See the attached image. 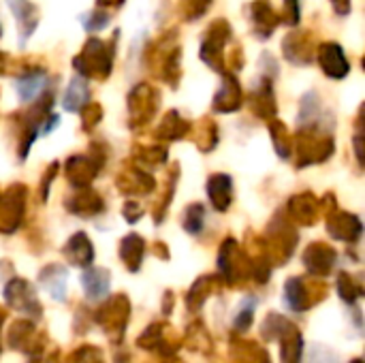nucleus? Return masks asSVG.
Returning <instances> with one entry per match:
<instances>
[{
  "instance_id": "1",
  "label": "nucleus",
  "mask_w": 365,
  "mask_h": 363,
  "mask_svg": "<svg viewBox=\"0 0 365 363\" xmlns=\"http://www.w3.org/2000/svg\"><path fill=\"white\" fill-rule=\"evenodd\" d=\"M128 317H130V304L126 295H113L107 300L94 315V321L105 329L107 338L113 344H120L124 340V332L128 327Z\"/></svg>"
},
{
  "instance_id": "2",
  "label": "nucleus",
  "mask_w": 365,
  "mask_h": 363,
  "mask_svg": "<svg viewBox=\"0 0 365 363\" xmlns=\"http://www.w3.org/2000/svg\"><path fill=\"white\" fill-rule=\"evenodd\" d=\"M325 297V289L306 278H289L284 285V304L293 312H306Z\"/></svg>"
},
{
  "instance_id": "3",
  "label": "nucleus",
  "mask_w": 365,
  "mask_h": 363,
  "mask_svg": "<svg viewBox=\"0 0 365 363\" xmlns=\"http://www.w3.org/2000/svg\"><path fill=\"white\" fill-rule=\"evenodd\" d=\"M4 300H6V304L13 310L21 312L30 321H36L43 315V308L36 302V295H34L32 287L26 280H21V278H13L11 282H6V287H4Z\"/></svg>"
},
{
  "instance_id": "4",
  "label": "nucleus",
  "mask_w": 365,
  "mask_h": 363,
  "mask_svg": "<svg viewBox=\"0 0 365 363\" xmlns=\"http://www.w3.org/2000/svg\"><path fill=\"white\" fill-rule=\"evenodd\" d=\"M244 265H248V261L242 257L237 244L233 240H227L220 248V257H218V267H220V274L225 276V280L229 285H237L240 280L248 278Z\"/></svg>"
},
{
  "instance_id": "5",
  "label": "nucleus",
  "mask_w": 365,
  "mask_h": 363,
  "mask_svg": "<svg viewBox=\"0 0 365 363\" xmlns=\"http://www.w3.org/2000/svg\"><path fill=\"white\" fill-rule=\"evenodd\" d=\"M278 344H280V363H302L304 355V338L297 325L287 321L282 332L278 334Z\"/></svg>"
},
{
  "instance_id": "6",
  "label": "nucleus",
  "mask_w": 365,
  "mask_h": 363,
  "mask_svg": "<svg viewBox=\"0 0 365 363\" xmlns=\"http://www.w3.org/2000/svg\"><path fill=\"white\" fill-rule=\"evenodd\" d=\"M306 267L317 276H327L336 265V252L325 244H312L304 255Z\"/></svg>"
},
{
  "instance_id": "7",
  "label": "nucleus",
  "mask_w": 365,
  "mask_h": 363,
  "mask_svg": "<svg viewBox=\"0 0 365 363\" xmlns=\"http://www.w3.org/2000/svg\"><path fill=\"white\" fill-rule=\"evenodd\" d=\"M64 257L68 259V263H73L77 267H88L94 259V248L83 233H77L64 246Z\"/></svg>"
},
{
  "instance_id": "8",
  "label": "nucleus",
  "mask_w": 365,
  "mask_h": 363,
  "mask_svg": "<svg viewBox=\"0 0 365 363\" xmlns=\"http://www.w3.org/2000/svg\"><path fill=\"white\" fill-rule=\"evenodd\" d=\"M38 282L43 285V289L58 302H62L66 297V270L60 265H47L41 274H38Z\"/></svg>"
},
{
  "instance_id": "9",
  "label": "nucleus",
  "mask_w": 365,
  "mask_h": 363,
  "mask_svg": "<svg viewBox=\"0 0 365 363\" xmlns=\"http://www.w3.org/2000/svg\"><path fill=\"white\" fill-rule=\"evenodd\" d=\"M81 282H83L86 295H88L90 300H103V297L109 293L111 276H109V272H107V270L92 267V270H88V272L81 276Z\"/></svg>"
},
{
  "instance_id": "10",
  "label": "nucleus",
  "mask_w": 365,
  "mask_h": 363,
  "mask_svg": "<svg viewBox=\"0 0 365 363\" xmlns=\"http://www.w3.org/2000/svg\"><path fill=\"white\" fill-rule=\"evenodd\" d=\"M321 64L327 75L331 77H344L349 73V62L344 58V51L338 45H323L321 47Z\"/></svg>"
},
{
  "instance_id": "11",
  "label": "nucleus",
  "mask_w": 365,
  "mask_h": 363,
  "mask_svg": "<svg viewBox=\"0 0 365 363\" xmlns=\"http://www.w3.org/2000/svg\"><path fill=\"white\" fill-rule=\"evenodd\" d=\"M143 255H145V242H143L139 235H128V237L122 240L120 257H122L124 265H126L130 272H137V270L141 267Z\"/></svg>"
},
{
  "instance_id": "12",
  "label": "nucleus",
  "mask_w": 365,
  "mask_h": 363,
  "mask_svg": "<svg viewBox=\"0 0 365 363\" xmlns=\"http://www.w3.org/2000/svg\"><path fill=\"white\" fill-rule=\"evenodd\" d=\"M233 362L235 363H272L265 349H261L257 342L248 340H233Z\"/></svg>"
},
{
  "instance_id": "13",
  "label": "nucleus",
  "mask_w": 365,
  "mask_h": 363,
  "mask_svg": "<svg viewBox=\"0 0 365 363\" xmlns=\"http://www.w3.org/2000/svg\"><path fill=\"white\" fill-rule=\"evenodd\" d=\"M212 293H214V278H212V276L199 278V280L192 285V289L188 291V295H186V306H188V310H190V312H199Z\"/></svg>"
},
{
  "instance_id": "14",
  "label": "nucleus",
  "mask_w": 365,
  "mask_h": 363,
  "mask_svg": "<svg viewBox=\"0 0 365 363\" xmlns=\"http://www.w3.org/2000/svg\"><path fill=\"white\" fill-rule=\"evenodd\" d=\"M329 233L338 240H344V242H355L359 240L361 235V225L355 216H340V223L338 220H329Z\"/></svg>"
},
{
  "instance_id": "15",
  "label": "nucleus",
  "mask_w": 365,
  "mask_h": 363,
  "mask_svg": "<svg viewBox=\"0 0 365 363\" xmlns=\"http://www.w3.org/2000/svg\"><path fill=\"white\" fill-rule=\"evenodd\" d=\"M210 188V199L214 201L216 210L225 212L231 203V180L227 175H216L207 184Z\"/></svg>"
},
{
  "instance_id": "16",
  "label": "nucleus",
  "mask_w": 365,
  "mask_h": 363,
  "mask_svg": "<svg viewBox=\"0 0 365 363\" xmlns=\"http://www.w3.org/2000/svg\"><path fill=\"white\" fill-rule=\"evenodd\" d=\"M255 308H257L255 297L244 300V304L240 306V310L235 312V319H233V334L235 336H242V334H246L250 329L252 319H255Z\"/></svg>"
},
{
  "instance_id": "17",
  "label": "nucleus",
  "mask_w": 365,
  "mask_h": 363,
  "mask_svg": "<svg viewBox=\"0 0 365 363\" xmlns=\"http://www.w3.org/2000/svg\"><path fill=\"white\" fill-rule=\"evenodd\" d=\"M186 347L192 349V351H201V353H210L212 349V338L210 334L205 332L203 323H192L186 332Z\"/></svg>"
},
{
  "instance_id": "18",
  "label": "nucleus",
  "mask_w": 365,
  "mask_h": 363,
  "mask_svg": "<svg viewBox=\"0 0 365 363\" xmlns=\"http://www.w3.org/2000/svg\"><path fill=\"white\" fill-rule=\"evenodd\" d=\"M338 293L346 304H355L364 295V287L351 276V274H340L338 278Z\"/></svg>"
},
{
  "instance_id": "19",
  "label": "nucleus",
  "mask_w": 365,
  "mask_h": 363,
  "mask_svg": "<svg viewBox=\"0 0 365 363\" xmlns=\"http://www.w3.org/2000/svg\"><path fill=\"white\" fill-rule=\"evenodd\" d=\"M66 363H105V355L98 347H79L77 351H73V355L68 357Z\"/></svg>"
},
{
  "instance_id": "20",
  "label": "nucleus",
  "mask_w": 365,
  "mask_h": 363,
  "mask_svg": "<svg viewBox=\"0 0 365 363\" xmlns=\"http://www.w3.org/2000/svg\"><path fill=\"white\" fill-rule=\"evenodd\" d=\"M184 227H186L188 233H199L201 231V227H203V210H201V205H192L188 210V214L184 218Z\"/></svg>"
},
{
  "instance_id": "21",
  "label": "nucleus",
  "mask_w": 365,
  "mask_h": 363,
  "mask_svg": "<svg viewBox=\"0 0 365 363\" xmlns=\"http://www.w3.org/2000/svg\"><path fill=\"white\" fill-rule=\"evenodd\" d=\"M19 88V94H21V98H32L36 92H38V88H41V79L38 77H30V75H24L21 79H19V83H17Z\"/></svg>"
},
{
  "instance_id": "22",
  "label": "nucleus",
  "mask_w": 365,
  "mask_h": 363,
  "mask_svg": "<svg viewBox=\"0 0 365 363\" xmlns=\"http://www.w3.org/2000/svg\"><path fill=\"white\" fill-rule=\"evenodd\" d=\"M310 363H340V359L334 355V351L317 344L312 347V353H310Z\"/></svg>"
},
{
  "instance_id": "23",
  "label": "nucleus",
  "mask_w": 365,
  "mask_h": 363,
  "mask_svg": "<svg viewBox=\"0 0 365 363\" xmlns=\"http://www.w3.org/2000/svg\"><path fill=\"white\" fill-rule=\"evenodd\" d=\"M171 300H173V293L167 291L165 293V315H171Z\"/></svg>"
},
{
  "instance_id": "24",
  "label": "nucleus",
  "mask_w": 365,
  "mask_h": 363,
  "mask_svg": "<svg viewBox=\"0 0 365 363\" xmlns=\"http://www.w3.org/2000/svg\"><path fill=\"white\" fill-rule=\"evenodd\" d=\"M4 321H6V312L0 308V353H2V325H4Z\"/></svg>"
},
{
  "instance_id": "25",
  "label": "nucleus",
  "mask_w": 365,
  "mask_h": 363,
  "mask_svg": "<svg viewBox=\"0 0 365 363\" xmlns=\"http://www.w3.org/2000/svg\"><path fill=\"white\" fill-rule=\"evenodd\" d=\"M351 363H364V359H353Z\"/></svg>"
}]
</instances>
